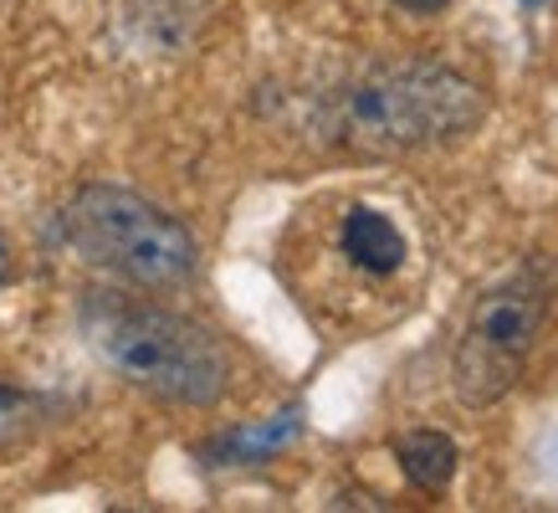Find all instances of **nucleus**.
<instances>
[{
	"mask_svg": "<svg viewBox=\"0 0 558 513\" xmlns=\"http://www.w3.org/2000/svg\"><path fill=\"white\" fill-rule=\"evenodd\" d=\"M298 431H303V410L292 406V410H282V416L262 421V427H241V431H231V437L210 442L205 446V457H216V462H262V457H271L277 446H288Z\"/></svg>",
	"mask_w": 558,
	"mask_h": 513,
	"instance_id": "obj_8",
	"label": "nucleus"
},
{
	"mask_svg": "<svg viewBox=\"0 0 558 513\" xmlns=\"http://www.w3.org/2000/svg\"><path fill=\"white\" fill-rule=\"evenodd\" d=\"M548 298H554V277L543 262H523L518 273L476 298L451 359L461 406H492L523 380V365L548 319Z\"/></svg>",
	"mask_w": 558,
	"mask_h": 513,
	"instance_id": "obj_4",
	"label": "nucleus"
},
{
	"mask_svg": "<svg viewBox=\"0 0 558 513\" xmlns=\"http://www.w3.org/2000/svg\"><path fill=\"white\" fill-rule=\"evenodd\" d=\"M457 442L446 437V431H410V437H400V473H405L421 493H446L451 488V478H457Z\"/></svg>",
	"mask_w": 558,
	"mask_h": 513,
	"instance_id": "obj_7",
	"label": "nucleus"
},
{
	"mask_svg": "<svg viewBox=\"0 0 558 513\" xmlns=\"http://www.w3.org/2000/svg\"><path fill=\"white\" fill-rule=\"evenodd\" d=\"M57 231L87 267H102L134 288H180L201 267V247L185 222L123 186H83L62 205Z\"/></svg>",
	"mask_w": 558,
	"mask_h": 513,
	"instance_id": "obj_3",
	"label": "nucleus"
},
{
	"mask_svg": "<svg viewBox=\"0 0 558 513\" xmlns=\"http://www.w3.org/2000/svg\"><path fill=\"white\" fill-rule=\"evenodd\" d=\"M395 5H400V11H410V16H440L451 0H395Z\"/></svg>",
	"mask_w": 558,
	"mask_h": 513,
	"instance_id": "obj_9",
	"label": "nucleus"
},
{
	"mask_svg": "<svg viewBox=\"0 0 558 513\" xmlns=\"http://www.w3.org/2000/svg\"><path fill=\"white\" fill-rule=\"evenodd\" d=\"M482 114L487 98L466 72L440 62H410V68H379L343 83L323 103L318 129L328 144L354 154H410L457 144L482 123Z\"/></svg>",
	"mask_w": 558,
	"mask_h": 513,
	"instance_id": "obj_2",
	"label": "nucleus"
},
{
	"mask_svg": "<svg viewBox=\"0 0 558 513\" xmlns=\"http://www.w3.org/2000/svg\"><path fill=\"white\" fill-rule=\"evenodd\" d=\"M87 349L134 391L170 406H216L231 385V359L205 324L119 288H87L77 303Z\"/></svg>",
	"mask_w": 558,
	"mask_h": 513,
	"instance_id": "obj_1",
	"label": "nucleus"
},
{
	"mask_svg": "<svg viewBox=\"0 0 558 513\" xmlns=\"http://www.w3.org/2000/svg\"><path fill=\"white\" fill-rule=\"evenodd\" d=\"M339 247H343V256L354 262L359 273H369V277L400 273V267H405V252H410L405 231L389 222L385 211H374V205H354V211L343 216Z\"/></svg>",
	"mask_w": 558,
	"mask_h": 513,
	"instance_id": "obj_6",
	"label": "nucleus"
},
{
	"mask_svg": "<svg viewBox=\"0 0 558 513\" xmlns=\"http://www.w3.org/2000/svg\"><path fill=\"white\" fill-rule=\"evenodd\" d=\"M518 5H523V11H543V5H548V0H518Z\"/></svg>",
	"mask_w": 558,
	"mask_h": 513,
	"instance_id": "obj_12",
	"label": "nucleus"
},
{
	"mask_svg": "<svg viewBox=\"0 0 558 513\" xmlns=\"http://www.w3.org/2000/svg\"><path fill=\"white\" fill-rule=\"evenodd\" d=\"M548 473L558 478V437H548Z\"/></svg>",
	"mask_w": 558,
	"mask_h": 513,
	"instance_id": "obj_11",
	"label": "nucleus"
},
{
	"mask_svg": "<svg viewBox=\"0 0 558 513\" xmlns=\"http://www.w3.org/2000/svg\"><path fill=\"white\" fill-rule=\"evenodd\" d=\"M210 0H113V36L134 57H170L201 32Z\"/></svg>",
	"mask_w": 558,
	"mask_h": 513,
	"instance_id": "obj_5",
	"label": "nucleus"
},
{
	"mask_svg": "<svg viewBox=\"0 0 558 513\" xmlns=\"http://www.w3.org/2000/svg\"><path fill=\"white\" fill-rule=\"evenodd\" d=\"M11 277V247H5V231H0V283Z\"/></svg>",
	"mask_w": 558,
	"mask_h": 513,
	"instance_id": "obj_10",
	"label": "nucleus"
}]
</instances>
